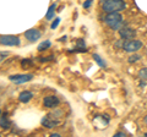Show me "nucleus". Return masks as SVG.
<instances>
[{
  "label": "nucleus",
  "instance_id": "obj_1",
  "mask_svg": "<svg viewBox=\"0 0 147 137\" xmlns=\"http://www.w3.org/2000/svg\"><path fill=\"white\" fill-rule=\"evenodd\" d=\"M104 22L114 31H119L123 27V17L119 12H108V15L104 17Z\"/></svg>",
  "mask_w": 147,
  "mask_h": 137
},
{
  "label": "nucleus",
  "instance_id": "obj_2",
  "mask_svg": "<svg viewBox=\"0 0 147 137\" xmlns=\"http://www.w3.org/2000/svg\"><path fill=\"white\" fill-rule=\"evenodd\" d=\"M126 7L124 0H105L103 3V10L105 12H119Z\"/></svg>",
  "mask_w": 147,
  "mask_h": 137
},
{
  "label": "nucleus",
  "instance_id": "obj_3",
  "mask_svg": "<svg viewBox=\"0 0 147 137\" xmlns=\"http://www.w3.org/2000/svg\"><path fill=\"white\" fill-rule=\"evenodd\" d=\"M0 44L9 45V47H15V45L20 44V38L17 36H11V34L0 36Z\"/></svg>",
  "mask_w": 147,
  "mask_h": 137
},
{
  "label": "nucleus",
  "instance_id": "obj_4",
  "mask_svg": "<svg viewBox=\"0 0 147 137\" xmlns=\"http://www.w3.org/2000/svg\"><path fill=\"white\" fill-rule=\"evenodd\" d=\"M142 42L141 40H135V39H132V40H129V42L126 43H124L123 45V48L125 52H129V53H135L137 52V50H140L142 48Z\"/></svg>",
  "mask_w": 147,
  "mask_h": 137
},
{
  "label": "nucleus",
  "instance_id": "obj_5",
  "mask_svg": "<svg viewBox=\"0 0 147 137\" xmlns=\"http://www.w3.org/2000/svg\"><path fill=\"white\" fill-rule=\"evenodd\" d=\"M33 79V75L32 74H22V75H12L9 77V80L11 82H15V83H25V82H28Z\"/></svg>",
  "mask_w": 147,
  "mask_h": 137
},
{
  "label": "nucleus",
  "instance_id": "obj_6",
  "mask_svg": "<svg viewBox=\"0 0 147 137\" xmlns=\"http://www.w3.org/2000/svg\"><path fill=\"white\" fill-rule=\"evenodd\" d=\"M119 34L123 39H132L136 36V31L130 28V27H123L119 30Z\"/></svg>",
  "mask_w": 147,
  "mask_h": 137
},
{
  "label": "nucleus",
  "instance_id": "obj_7",
  "mask_svg": "<svg viewBox=\"0 0 147 137\" xmlns=\"http://www.w3.org/2000/svg\"><path fill=\"white\" fill-rule=\"evenodd\" d=\"M40 32L36 28H32V30H28L25 32V37L30 40V42H36V40H38L40 38Z\"/></svg>",
  "mask_w": 147,
  "mask_h": 137
},
{
  "label": "nucleus",
  "instance_id": "obj_8",
  "mask_svg": "<svg viewBox=\"0 0 147 137\" xmlns=\"http://www.w3.org/2000/svg\"><path fill=\"white\" fill-rule=\"evenodd\" d=\"M59 104V99L55 95H48L44 98V107L47 108H55Z\"/></svg>",
  "mask_w": 147,
  "mask_h": 137
},
{
  "label": "nucleus",
  "instance_id": "obj_9",
  "mask_svg": "<svg viewBox=\"0 0 147 137\" xmlns=\"http://www.w3.org/2000/svg\"><path fill=\"white\" fill-rule=\"evenodd\" d=\"M59 124V121L58 120H54V119L50 118V115L48 116H44L42 119V125L45 126V127H48V129H52V127H55Z\"/></svg>",
  "mask_w": 147,
  "mask_h": 137
},
{
  "label": "nucleus",
  "instance_id": "obj_10",
  "mask_svg": "<svg viewBox=\"0 0 147 137\" xmlns=\"http://www.w3.org/2000/svg\"><path fill=\"white\" fill-rule=\"evenodd\" d=\"M32 97H33L32 92H30V91H25V92H22L20 95H18V100H20L21 103H28L32 99Z\"/></svg>",
  "mask_w": 147,
  "mask_h": 137
},
{
  "label": "nucleus",
  "instance_id": "obj_11",
  "mask_svg": "<svg viewBox=\"0 0 147 137\" xmlns=\"http://www.w3.org/2000/svg\"><path fill=\"white\" fill-rule=\"evenodd\" d=\"M55 7H57V4H52V5L49 6V10H48V12H47V15H45V19H47V20H52V19H54Z\"/></svg>",
  "mask_w": 147,
  "mask_h": 137
},
{
  "label": "nucleus",
  "instance_id": "obj_12",
  "mask_svg": "<svg viewBox=\"0 0 147 137\" xmlns=\"http://www.w3.org/2000/svg\"><path fill=\"white\" fill-rule=\"evenodd\" d=\"M93 59H94V61L97 62L100 67H105V66H107V64H105V61L103 60V59H100V56L98 55V54H93Z\"/></svg>",
  "mask_w": 147,
  "mask_h": 137
},
{
  "label": "nucleus",
  "instance_id": "obj_13",
  "mask_svg": "<svg viewBox=\"0 0 147 137\" xmlns=\"http://www.w3.org/2000/svg\"><path fill=\"white\" fill-rule=\"evenodd\" d=\"M50 44H52V43H50L49 40H44V42H42V43H40V44L38 45V48H37V49H38L39 52H43V50L48 49V48L50 47Z\"/></svg>",
  "mask_w": 147,
  "mask_h": 137
},
{
  "label": "nucleus",
  "instance_id": "obj_14",
  "mask_svg": "<svg viewBox=\"0 0 147 137\" xmlns=\"http://www.w3.org/2000/svg\"><path fill=\"white\" fill-rule=\"evenodd\" d=\"M0 126H1L3 129H9V127H10V121H9V119L6 116H3L1 121H0Z\"/></svg>",
  "mask_w": 147,
  "mask_h": 137
},
{
  "label": "nucleus",
  "instance_id": "obj_15",
  "mask_svg": "<svg viewBox=\"0 0 147 137\" xmlns=\"http://www.w3.org/2000/svg\"><path fill=\"white\" fill-rule=\"evenodd\" d=\"M139 76L141 80H147V67L141 68L140 72H139Z\"/></svg>",
  "mask_w": 147,
  "mask_h": 137
},
{
  "label": "nucleus",
  "instance_id": "obj_16",
  "mask_svg": "<svg viewBox=\"0 0 147 137\" xmlns=\"http://www.w3.org/2000/svg\"><path fill=\"white\" fill-rule=\"evenodd\" d=\"M140 55H131L130 58H129V62H136L140 60Z\"/></svg>",
  "mask_w": 147,
  "mask_h": 137
},
{
  "label": "nucleus",
  "instance_id": "obj_17",
  "mask_svg": "<svg viewBox=\"0 0 147 137\" xmlns=\"http://www.w3.org/2000/svg\"><path fill=\"white\" fill-rule=\"evenodd\" d=\"M59 24H60V19H59V17H57V19L53 21V24H52V28L55 30V28H57V27L59 26Z\"/></svg>",
  "mask_w": 147,
  "mask_h": 137
},
{
  "label": "nucleus",
  "instance_id": "obj_18",
  "mask_svg": "<svg viewBox=\"0 0 147 137\" xmlns=\"http://www.w3.org/2000/svg\"><path fill=\"white\" fill-rule=\"evenodd\" d=\"M31 64H32V61H31V60H22V61H21V65L24 66V68H25V67L27 68L28 66H31Z\"/></svg>",
  "mask_w": 147,
  "mask_h": 137
},
{
  "label": "nucleus",
  "instance_id": "obj_19",
  "mask_svg": "<svg viewBox=\"0 0 147 137\" xmlns=\"http://www.w3.org/2000/svg\"><path fill=\"white\" fill-rule=\"evenodd\" d=\"M6 56H9V53L7 52H0V62H1Z\"/></svg>",
  "mask_w": 147,
  "mask_h": 137
},
{
  "label": "nucleus",
  "instance_id": "obj_20",
  "mask_svg": "<svg viewBox=\"0 0 147 137\" xmlns=\"http://www.w3.org/2000/svg\"><path fill=\"white\" fill-rule=\"evenodd\" d=\"M92 3H93V0H86L84 3V9H88L92 5Z\"/></svg>",
  "mask_w": 147,
  "mask_h": 137
},
{
  "label": "nucleus",
  "instance_id": "obj_21",
  "mask_svg": "<svg viewBox=\"0 0 147 137\" xmlns=\"http://www.w3.org/2000/svg\"><path fill=\"white\" fill-rule=\"evenodd\" d=\"M114 137H125V134H124V132H117V134L114 135Z\"/></svg>",
  "mask_w": 147,
  "mask_h": 137
},
{
  "label": "nucleus",
  "instance_id": "obj_22",
  "mask_svg": "<svg viewBox=\"0 0 147 137\" xmlns=\"http://www.w3.org/2000/svg\"><path fill=\"white\" fill-rule=\"evenodd\" d=\"M52 137H60V135H59V134H53Z\"/></svg>",
  "mask_w": 147,
  "mask_h": 137
},
{
  "label": "nucleus",
  "instance_id": "obj_23",
  "mask_svg": "<svg viewBox=\"0 0 147 137\" xmlns=\"http://www.w3.org/2000/svg\"><path fill=\"white\" fill-rule=\"evenodd\" d=\"M144 122H145V124H146V126H147V115L144 118Z\"/></svg>",
  "mask_w": 147,
  "mask_h": 137
},
{
  "label": "nucleus",
  "instance_id": "obj_24",
  "mask_svg": "<svg viewBox=\"0 0 147 137\" xmlns=\"http://www.w3.org/2000/svg\"><path fill=\"white\" fill-rule=\"evenodd\" d=\"M100 1H102V4H103V3H104V1H105V0H100Z\"/></svg>",
  "mask_w": 147,
  "mask_h": 137
},
{
  "label": "nucleus",
  "instance_id": "obj_25",
  "mask_svg": "<svg viewBox=\"0 0 147 137\" xmlns=\"http://www.w3.org/2000/svg\"><path fill=\"white\" fill-rule=\"evenodd\" d=\"M145 137H147V132H146V134H145Z\"/></svg>",
  "mask_w": 147,
  "mask_h": 137
},
{
  "label": "nucleus",
  "instance_id": "obj_26",
  "mask_svg": "<svg viewBox=\"0 0 147 137\" xmlns=\"http://www.w3.org/2000/svg\"><path fill=\"white\" fill-rule=\"evenodd\" d=\"M0 115H1V111H0Z\"/></svg>",
  "mask_w": 147,
  "mask_h": 137
}]
</instances>
